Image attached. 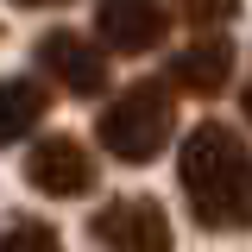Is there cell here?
Listing matches in <instances>:
<instances>
[{
  "label": "cell",
  "mask_w": 252,
  "mask_h": 252,
  "mask_svg": "<svg viewBox=\"0 0 252 252\" xmlns=\"http://www.w3.org/2000/svg\"><path fill=\"white\" fill-rule=\"evenodd\" d=\"M177 189H183L195 227L246 233L252 227V145L227 120L189 126L183 152H177Z\"/></svg>",
  "instance_id": "6da1fadb"
},
{
  "label": "cell",
  "mask_w": 252,
  "mask_h": 252,
  "mask_svg": "<svg viewBox=\"0 0 252 252\" xmlns=\"http://www.w3.org/2000/svg\"><path fill=\"white\" fill-rule=\"evenodd\" d=\"M94 139H101V152L114 164H152V158H164V145L177 139L170 82H132V89H120L101 107Z\"/></svg>",
  "instance_id": "7a4b0ae2"
},
{
  "label": "cell",
  "mask_w": 252,
  "mask_h": 252,
  "mask_svg": "<svg viewBox=\"0 0 252 252\" xmlns=\"http://www.w3.org/2000/svg\"><path fill=\"white\" fill-rule=\"evenodd\" d=\"M89 233L101 252H170L177 246L170 215H164L158 195H114L107 208H94Z\"/></svg>",
  "instance_id": "3957f363"
},
{
  "label": "cell",
  "mask_w": 252,
  "mask_h": 252,
  "mask_svg": "<svg viewBox=\"0 0 252 252\" xmlns=\"http://www.w3.org/2000/svg\"><path fill=\"white\" fill-rule=\"evenodd\" d=\"M177 26V6L170 0H101L94 6V38L120 57H145L158 51Z\"/></svg>",
  "instance_id": "277c9868"
},
{
  "label": "cell",
  "mask_w": 252,
  "mask_h": 252,
  "mask_svg": "<svg viewBox=\"0 0 252 252\" xmlns=\"http://www.w3.org/2000/svg\"><path fill=\"white\" fill-rule=\"evenodd\" d=\"M94 158L82 139H69V132H51V139H38L26 158V183L38 195H51V202H76V195H89L94 189Z\"/></svg>",
  "instance_id": "5b68a950"
},
{
  "label": "cell",
  "mask_w": 252,
  "mask_h": 252,
  "mask_svg": "<svg viewBox=\"0 0 252 252\" xmlns=\"http://www.w3.org/2000/svg\"><path fill=\"white\" fill-rule=\"evenodd\" d=\"M38 69H44L63 94H82V101L107 94V57H101V44L82 38V32H69V26L38 38Z\"/></svg>",
  "instance_id": "8992f818"
},
{
  "label": "cell",
  "mask_w": 252,
  "mask_h": 252,
  "mask_svg": "<svg viewBox=\"0 0 252 252\" xmlns=\"http://www.w3.org/2000/svg\"><path fill=\"white\" fill-rule=\"evenodd\" d=\"M227 82H233V38H220V32L195 38L189 51L170 57V89L183 94H220Z\"/></svg>",
  "instance_id": "52a82bcc"
},
{
  "label": "cell",
  "mask_w": 252,
  "mask_h": 252,
  "mask_svg": "<svg viewBox=\"0 0 252 252\" xmlns=\"http://www.w3.org/2000/svg\"><path fill=\"white\" fill-rule=\"evenodd\" d=\"M44 114H51L44 82H32V76H0V145L32 139V132L44 126Z\"/></svg>",
  "instance_id": "ba28073f"
},
{
  "label": "cell",
  "mask_w": 252,
  "mask_h": 252,
  "mask_svg": "<svg viewBox=\"0 0 252 252\" xmlns=\"http://www.w3.org/2000/svg\"><path fill=\"white\" fill-rule=\"evenodd\" d=\"M0 252H63V233L38 215H0Z\"/></svg>",
  "instance_id": "9c48e42d"
},
{
  "label": "cell",
  "mask_w": 252,
  "mask_h": 252,
  "mask_svg": "<svg viewBox=\"0 0 252 252\" xmlns=\"http://www.w3.org/2000/svg\"><path fill=\"white\" fill-rule=\"evenodd\" d=\"M177 13H183V26L195 32H220L240 19V0H177Z\"/></svg>",
  "instance_id": "30bf717a"
},
{
  "label": "cell",
  "mask_w": 252,
  "mask_h": 252,
  "mask_svg": "<svg viewBox=\"0 0 252 252\" xmlns=\"http://www.w3.org/2000/svg\"><path fill=\"white\" fill-rule=\"evenodd\" d=\"M13 6H69V0H13Z\"/></svg>",
  "instance_id": "8fae6325"
},
{
  "label": "cell",
  "mask_w": 252,
  "mask_h": 252,
  "mask_svg": "<svg viewBox=\"0 0 252 252\" xmlns=\"http://www.w3.org/2000/svg\"><path fill=\"white\" fill-rule=\"evenodd\" d=\"M246 120H252V89H246Z\"/></svg>",
  "instance_id": "7c38bea8"
}]
</instances>
